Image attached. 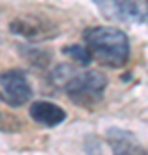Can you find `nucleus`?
I'll return each mask as SVG.
<instances>
[{
  "mask_svg": "<svg viewBox=\"0 0 148 155\" xmlns=\"http://www.w3.org/2000/svg\"><path fill=\"white\" fill-rule=\"evenodd\" d=\"M112 5L115 9V17H119L122 21H136V22H145L146 14L141 5L134 0H114Z\"/></svg>",
  "mask_w": 148,
  "mask_h": 155,
  "instance_id": "6",
  "label": "nucleus"
},
{
  "mask_svg": "<svg viewBox=\"0 0 148 155\" xmlns=\"http://www.w3.org/2000/svg\"><path fill=\"white\" fill-rule=\"evenodd\" d=\"M83 36L91 61L95 59L102 66L109 67H122L127 64L131 47L122 29L114 26H93L88 28Z\"/></svg>",
  "mask_w": 148,
  "mask_h": 155,
  "instance_id": "1",
  "label": "nucleus"
},
{
  "mask_svg": "<svg viewBox=\"0 0 148 155\" xmlns=\"http://www.w3.org/2000/svg\"><path fill=\"white\" fill-rule=\"evenodd\" d=\"M64 52L67 55H71L76 62H79L81 66H86L91 62V55H90V52L86 50L84 45H71V47H66Z\"/></svg>",
  "mask_w": 148,
  "mask_h": 155,
  "instance_id": "7",
  "label": "nucleus"
},
{
  "mask_svg": "<svg viewBox=\"0 0 148 155\" xmlns=\"http://www.w3.org/2000/svg\"><path fill=\"white\" fill-rule=\"evenodd\" d=\"M29 116L35 122H38L41 126H48V127H55L62 124L66 121V110L59 107L57 104H52V102H45V100H38V102H33L31 104V109H29Z\"/></svg>",
  "mask_w": 148,
  "mask_h": 155,
  "instance_id": "5",
  "label": "nucleus"
},
{
  "mask_svg": "<svg viewBox=\"0 0 148 155\" xmlns=\"http://www.w3.org/2000/svg\"><path fill=\"white\" fill-rule=\"evenodd\" d=\"M107 86V76L100 71H84L72 76L66 83V91L69 98L83 107H91L98 104L104 97Z\"/></svg>",
  "mask_w": 148,
  "mask_h": 155,
  "instance_id": "2",
  "label": "nucleus"
},
{
  "mask_svg": "<svg viewBox=\"0 0 148 155\" xmlns=\"http://www.w3.org/2000/svg\"><path fill=\"white\" fill-rule=\"evenodd\" d=\"M11 33L24 36V38L31 40V41H38V40H47L57 35L54 24H50L47 19H41L38 16H21L11 22Z\"/></svg>",
  "mask_w": 148,
  "mask_h": 155,
  "instance_id": "3",
  "label": "nucleus"
},
{
  "mask_svg": "<svg viewBox=\"0 0 148 155\" xmlns=\"http://www.w3.org/2000/svg\"><path fill=\"white\" fill-rule=\"evenodd\" d=\"M2 98L11 105H22L31 98V86L21 71H5L0 76Z\"/></svg>",
  "mask_w": 148,
  "mask_h": 155,
  "instance_id": "4",
  "label": "nucleus"
}]
</instances>
